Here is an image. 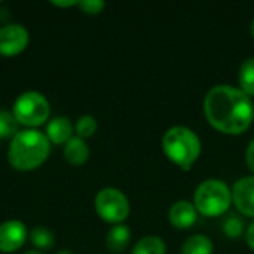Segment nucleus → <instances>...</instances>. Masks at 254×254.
<instances>
[{
  "label": "nucleus",
  "mask_w": 254,
  "mask_h": 254,
  "mask_svg": "<svg viewBox=\"0 0 254 254\" xmlns=\"http://www.w3.org/2000/svg\"><path fill=\"white\" fill-rule=\"evenodd\" d=\"M204 113L217 131L237 135L253 124V100L240 88L217 85L204 98Z\"/></svg>",
  "instance_id": "1"
},
{
  "label": "nucleus",
  "mask_w": 254,
  "mask_h": 254,
  "mask_svg": "<svg viewBox=\"0 0 254 254\" xmlns=\"http://www.w3.org/2000/svg\"><path fill=\"white\" fill-rule=\"evenodd\" d=\"M49 152L51 141L46 134L34 128H27L18 131L12 137L7 159L9 164L18 171H31L39 168L48 159Z\"/></svg>",
  "instance_id": "2"
},
{
  "label": "nucleus",
  "mask_w": 254,
  "mask_h": 254,
  "mask_svg": "<svg viewBox=\"0 0 254 254\" xmlns=\"http://www.w3.org/2000/svg\"><path fill=\"white\" fill-rule=\"evenodd\" d=\"M162 149L174 164L188 171L199 158L202 147L199 137L190 128L176 125L167 129V132L164 134Z\"/></svg>",
  "instance_id": "3"
},
{
  "label": "nucleus",
  "mask_w": 254,
  "mask_h": 254,
  "mask_svg": "<svg viewBox=\"0 0 254 254\" xmlns=\"http://www.w3.org/2000/svg\"><path fill=\"white\" fill-rule=\"evenodd\" d=\"M193 202L198 213L207 217H216L229 210L232 202V190L225 182L210 179L196 188Z\"/></svg>",
  "instance_id": "4"
},
{
  "label": "nucleus",
  "mask_w": 254,
  "mask_h": 254,
  "mask_svg": "<svg viewBox=\"0 0 254 254\" xmlns=\"http://www.w3.org/2000/svg\"><path fill=\"white\" fill-rule=\"evenodd\" d=\"M51 107L46 97L37 91H25L19 94L13 103L12 115L19 125L39 127L49 118Z\"/></svg>",
  "instance_id": "5"
},
{
  "label": "nucleus",
  "mask_w": 254,
  "mask_h": 254,
  "mask_svg": "<svg viewBox=\"0 0 254 254\" xmlns=\"http://www.w3.org/2000/svg\"><path fill=\"white\" fill-rule=\"evenodd\" d=\"M95 210L109 223H122L129 214L128 198L116 188H104L95 195Z\"/></svg>",
  "instance_id": "6"
},
{
  "label": "nucleus",
  "mask_w": 254,
  "mask_h": 254,
  "mask_svg": "<svg viewBox=\"0 0 254 254\" xmlns=\"http://www.w3.org/2000/svg\"><path fill=\"white\" fill-rule=\"evenodd\" d=\"M30 42L27 28L21 24H6L0 27V54L6 57L18 55Z\"/></svg>",
  "instance_id": "7"
},
{
  "label": "nucleus",
  "mask_w": 254,
  "mask_h": 254,
  "mask_svg": "<svg viewBox=\"0 0 254 254\" xmlns=\"http://www.w3.org/2000/svg\"><path fill=\"white\" fill-rule=\"evenodd\" d=\"M28 238L25 225L19 220H7L0 225V252L10 253L19 250Z\"/></svg>",
  "instance_id": "8"
},
{
  "label": "nucleus",
  "mask_w": 254,
  "mask_h": 254,
  "mask_svg": "<svg viewBox=\"0 0 254 254\" xmlns=\"http://www.w3.org/2000/svg\"><path fill=\"white\" fill-rule=\"evenodd\" d=\"M232 202L243 214L254 217V176L243 177L234 185Z\"/></svg>",
  "instance_id": "9"
},
{
  "label": "nucleus",
  "mask_w": 254,
  "mask_h": 254,
  "mask_svg": "<svg viewBox=\"0 0 254 254\" xmlns=\"http://www.w3.org/2000/svg\"><path fill=\"white\" fill-rule=\"evenodd\" d=\"M198 219V211L195 204L189 201H177L171 205L168 211L170 223L177 229H189Z\"/></svg>",
  "instance_id": "10"
},
{
  "label": "nucleus",
  "mask_w": 254,
  "mask_h": 254,
  "mask_svg": "<svg viewBox=\"0 0 254 254\" xmlns=\"http://www.w3.org/2000/svg\"><path fill=\"white\" fill-rule=\"evenodd\" d=\"M73 124L65 116H57L46 125V137L52 144H65L71 138Z\"/></svg>",
  "instance_id": "11"
},
{
  "label": "nucleus",
  "mask_w": 254,
  "mask_h": 254,
  "mask_svg": "<svg viewBox=\"0 0 254 254\" xmlns=\"http://www.w3.org/2000/svg\"><path fill=\"white\" fill-rule=\"evenodd\" d=\"M64 158L71 165H82L89 158V147L80 137H71L64 144Z\"/></svg>",
  "instance_id": "12"
},
{
  "label": "nucleus",
  "mask_w": 254,
  "mask_h": 254,
  "mask_svg": "<svg viewBox=\"0 0 254 254\" xmlns=\"http://www.w3.org/2000/svg\"><path fill=\"white\" fill-rule=\"evenodd\" d=\"M129 240H131L129 228L119 223V225H115L113 228H110V231L107 232L106 247L113 253H119V252H122V250H125L128 247Z\"/></svg>",
  "instance_id": "13"
},
{
  "label": "nucleus",
  "mask_w": 254,
  "mask_h": 254,
  "mask_svg": "<svg viewBox=\"0 0 254 254\" xmlns=\"http://www.w3.org/2000/svg\"><path fill=\"white\" fill-rule=\"evenodd\" d=\"M213 241L202 234L189 237L182 246V254H213Z\"/></svg>",
  "instance_id": "14"
},
{
  "label": "nucleus",
  "mask_w": 254,
  "mask_h": 254,
  "mask_svg": "<svg viewBox=\"0 0 254 254\" xmlns=\"http://www.w3.org/2000/svg\"><path fill=\"white\" fill-rule=\"evenodd\" d=\"M167 247L162 238L156 235H147L137 241L131 254H165Z\"/></svg>",
  "instance_id": "15"
},
{
  "label": "nucleus",
  "mask_w": 254,
  "mask_h": 254,
  "mask_svg": "<svg viewBox=\"0 0 254 254\" xmlns=\"http://www.w3.org/2000/svg\"><path fill=\"white\" fill-rule=\"evenodd\" d=\"M238 82L240 89H243L247 95H254V57L244 60V63L240 67L238 73Z\"/></svg>",
  "instance_id": "16"
},
{
  "label": "nucleus",
  "mask_w": 254,
  "mask_h": 254,
  "mask_svg": "<svg viewBox=\"0 0 254 254\" xmlns=\"http://www.w3.org/2000/svg\"><path fill=\"white\" fill-rule=\"evenodd\" d=\"M28 238L30 243L40 250H46V249H52L55 244V237L54 234L43 226H36L28 232Z\"/></svg>",
  "instance_id": "17"
},
{
  "label": "nucleus",
  "mask_w": 254,
  "mask_h": 254,
  "mask_svg": "<svg viewBox=\"0 0 254 254\" xmlns=\"http://www.w3.org/2000/svg\"><path fill=\"white\" fill-rule=\"evenodd\" d=\"M18 121L10 112L0 110V138L13 137L18 132Z\"/></svg>",
  "instance_id": "18"
},
{
  "label": "nucleus",
  "mask_w": 254,
  "mask_h": 254,
  "mask_svg": "<svg viewBox=\"0 0 254 254\" xmlns=\"http://www.w3.org/2000/svg\"><path fill=\"white\" fill-rule=\"evenodd\" d=\"M97 128H98L97 119L91 115H82L76 122V132H77V137L80 138L94 135L97 132Z\"/></svg>",
  "instance_id": "19"
},
{
  "label": "nucleus",
  "mask_w": 254,
  "mask_h": 254,
  "mask_svg": "<svg viewBox=\"0 0 254 254\" xmlns=\"http://www.w3.org/2000/svg\"><path fill=\"white\" fill-rule=\"evenodd\" d=\"M223 229H225V234H226L228 237H231V238H238V237L243 234V222H241L238 217L232 216V217H229V219L225 222Z\"/></svg>",
  "instance_id": "20"
},
{
  "label": "nucleus",
  "mask_w": 254,
  "mask_h": 254,
  "mask_svg": "<svg viewBox=\"0 0 254 254\" xmlns=\"http://www.w3.org/2000/svg\"><path fill=\"white\" fill-rule=\"evenodd\" d=\"M77 6L85 12V13H89V15H95V13H100L106 3L103 0H82V1H77Z\"/></svg>",
  "instance_id": "21"
},
{
  "label": "nucleus",
  "mask_w": 254,
  "mask_h": 254,
  "mask_svg": "<svg viewBox=\"0 0 254 254\" xmlns=\"http://www.w3.org/2000/svg\"><path fill=\"white\" fill-rule=\"evenodd\" d=\"M246 161L249 168L254 173V138L250 141L249 147H247V153H246Z\"/></svg>",
  "instance_id": "22"
},
{
  "label": "nucleus",
  "mask_w": 254,
  "mask_h": 254,
  "mask_svg": "<svg viewBox=\"0 0 254 254\" xmlns=\"http://www.w3.org/2000/svg\"><path fill=\"white\" fill-rule=\"evenodd\" d=\"M246 238H247V243H249L250 249L254 252V222L249 226L247 234H246Z\"/></svg>",
  "instance_id": "23"
},
{
  "label": "nucleus",
  "mask_w": 254,
  "mask_h": 254,
  "mask_svg": "<svg viewBox=\"0 0 254 254\" xmlns=\"http://www.w3.org/2000/svg\"><path fill=\"white\" fill-rule=\"evenodd\" d=\"M52 4H55V6H60V7H67V6H74V4H77V1L76 0H67V1H52Z\"/></svg>",
  "instance_id": "24"
},
{
  "label": "nucleus",
  "mask_w": 254,
  "mask_h": 254,
  "mask_svg": "<svg viewBox=\"0 0 254 254\" xmlns=\"http://www.w3.org/2000/svg\"><path fill=\"white\" fill-rule=\"evenodd\" d=\"M55 254H74L71 250H67V249H63V250H58Z\"/></svg>",
  "instance_id": "25"
},
{
  "label": "nucleus",
  "mask_w": 254,
  "mask_h": 254,
  "mask_svg": "<svg viewBox=\"0 0 254 254\" xmlns=\"http://www.w3.org/2000/svg\"><path fill=\"white\" fill-rule=\"evenodd\" d=\"M22 254H43V253H40V252H37V250H28V252H25V253H22Z\"/></svg>",
  "instance_id": "26"
},
{
  "label": "nucleus",
  "mask_w": 254,
  "mask_h": 254,
  "mask_svg": "<svg viewBox=\"0 0 254 254\" xmlns=\"http://www.w3.org/2000/svg\"><path fill=\"white\" fill-rule=\"evenodd\" d=\"M250 30H252V34H253L254 37V19L252 21V25H250Z\"/></svg>",
  "instance_id": "27"
}]
</instances>
